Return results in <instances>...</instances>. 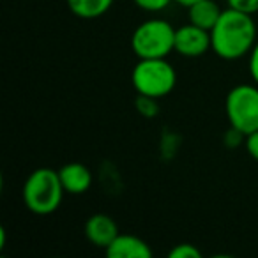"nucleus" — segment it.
Segmentation results:
<instances>
[{
	"label": "nucleus",
	"mask_w": 258,
	"mask_h": 258,
	"mask_svg": "<svg viewBox=\"0 0 258 258\" xmlns=\"http://www.w3.org/2000/svg\"><path fill=\"white\" fill-rule=\"evenodd\" d=\"M6 246V228H0V249H4Z\"/></svg>",
	"instance_id": "nucleus-18"
},
{
	"label": "nucleus",
	"mask_w": 258,
	"mask_h": 258,
	"mask_svg": "<svg viewBox=\"0 0 258 258\" xmlns=\"http://www.w3.org/2000/svg\"><path fill=\"white\" fill-rule=\"evenodd\" d=\"M108 258H151L152 249L144 239L131 233H118L106 247Z\"/></svg>",
	"instance_id": "nucleus-8"
},
{
	"label": "nucleus",
	"mask_w": 258,
	"mask_h": 258,
	"mask_svg": "<svg viewBox=\"0 0 258 258\" xmlns=\"http://www.w3.org/2000/svg\"><path fill=\"white\" fill-rule=\"evenodd\" d=\"M211 48V30L193 23L175 29V51L182 57H200Z\"/></svg>",
	"instance_id": "nucleus-6"
},
{
	"label": "nucleus",
	"mask_w": 258,
	"mask_h": 258,
	"mask_svg": "<svg viewBox=\"0 0 258 258\" xmlns=\"http://www.w3.org/2000/svg\"><path fill=\"white\" fill-rule=\"evenodd\" d=\"M133 2L137 4V8L144 9L147 13H159L168 8L175 0H133Z\"/></svg>",
	"instance_id": "nucleus-13"
},
{
	"label": "nucleus",
	"mask_w": 258,
	"mask_h": 258,
	"mask_svg": "<svg viewBox=\"0 0 258 258\" xmlns=\"http://www.w3.org/2000/svg\"><path fill=\"white\" fill-rule=\"evenodd\" d=\"M228 8H233L237 11L247 13V15H254L258 13V0H226Z\"/></svg>",
	"instance_id": "nucleus-14"
},
{
	"label": "nucleus",
	"mask_w": 258,
	"mask_h": 258,
	"mask_svg": "<svg viewBox=\"0 0 258 258\" xmlns=\"http://www.w3.org/2000/svg\"><path fill=\"white\" fill-rule=\"evenodd\" d=\"M221 13L223 11L219 9V6L216 4L214 0H200V2L187 8L189 23L202 27L205 30H212V27L218 23Z\"/></svg>",
	"instance_id": "nucleus-10"
},
{
	"label": "nucleus",
	"mask_w": 258,
	"mask_h": 258,
	"mask_svg": "<svg viewBox=\"0 0 258 258\" xmlns=\"http://www.w3.org/2000/svg\"><path fill=\"white\" fill-rule=\"evenodd\" d=\"M64 193L66 189L57 170L37 168L27 177L22 198L30 212L37 216H48L60 207Z\"/></svg>",
	"instance_id": "nucleus-2"
},
{
	"label": "nucleus",
	"mask_w": 258,
	"mask_h": 258,
	"mask_svg": "<svg viewBox=\"0 0 258 258\" xmlns=\"http://www.w3.org/2000/svg\"><path fill=\"white\" fill-rule=\"evenodd\" d=\"M83 232H85V237L90 244H94L96 247H103V249H106L113 242L115 237L120 233L115 219L108 214H101V212L92 214L87 219Z\"/></svg>",
	"instance_id": "nucleus-7"
},
{
	"label": "nucleus",
	"mask_w": 258,
	"mask_h": 258,
	"mask_svg": "<svg viewBox=\"0 0 258 258\" xmlns=\"http://www.w3.org/2000/svg\"><path fill=\"white\" fill-rule=\"evenodd\" d=\"M177 4L182 6V8H189V6L197 4V2H200V0H175Z\"/></svg>",
	"instance_id": "nucleus-17"
},
{
	"label": "nucleus",
	"mask_w": 258,
	"mask_h": 258,
	"mask_svg": "<svg viewBox=\"0 0 258 258\" xmlns=\"http://www.w3.org/2000/svg\"><path fill=\"white\" fill-rule=\"evenodd\" d=\"M168 258H202V251L195 244H177L168 251Z\"/></svg>",
	"instance_id": "nucleus-12"
},
{
	"label": "nucleus",
	"mask_w": 258,
	"mask_h": 258,
	"mask_svg": "<svg viewBox=\"0 0 258 258\" xmlns=\"http://www.w3.org/2000/svg\"><path fill=\"white\" fill-rule=\"evenodd\" d=\"M246 151L254 161H258V129L246 137Z\"/></svg>",
	"instance_id": "nucleus-16"
},
{
	"label": "nucleus",
	"mask_w": 258,
	"mask_h": 258,
	"mask_svg": "<svg viewBox=\"0 0 258 258\" xmlns=\"http://www.w3.org/2000/svg\"><path fill=\"white\" fill-rule=\"evenodd\" d=\"M66 193L82 195L92 186V172L83 163H68L58 170Z\"/></svg>",
	"instance_id": "nucleus-9"
},
{
	"label": "nucleus",
	"mask_w": 258,
	"mask_h": 258,
	"mask_svg": "<svg viewBox=\"0 0 258 258\" xmlns=\"http://www.w3.org/2000/svg\"><path fill=\"white\" fill-rule=\"evenodd\" d=\"M226 118L235 133L247 137L258 129V85L240 83L228 92L225 101Z\"/></svg>",
	"instance_id": "nucleus-5"
},
{
	"label": "nucleus",
	"mask_w": 258,
	"mask_h": 258,
	"mask_svg": "<svg viewBox=\"0 0 258 258\" xmlns=\"http://www.w3.org/2000/svg\"><path fill=\"white\" fill-rule=\"evenodd\" d=\"M131 46L138 58H166L175 51V29L165 20H147L135 29Z\"/></svg>",
	"instance_id": "nucleus-4"
},
{
	"label": "nucleus",
	"mask_w": 258,
	"mask_h": 258,
	"mask_svg": "<svg viewBox=\"0 0 258 258\" xmlns=\"http://www.w3.org/2000/svg\"><path fill=\"white\" fill-rule=\"evenodd\" d=\"M66 2L69 11L82 20L99 18L113 4V0H66Z\"/></svg>",
	"instance_id": "nucleus-11"
},
{
	"label": "nucleus",
	"mask_w": 258,
	"mask_h": 258,
	"mask_svg": "<svg viewBox=\"0 0 258 258\" xmlns=\"http://www.w3.org/2000/svg\"><path fill=\"white\" fill-rule=\"evenodd\" d=\"M247 69H249V75L253 78V82L258 85V41L254 43L253 50L249 51V62H247Z\"/></svg>",
	"instance_id": "nucleus-15"
},
{
	"label": "nucleus",
	"mask_w": 258,
	"mask_h": 258,
	"mask_svg": "<svg viewBox=\"0 0 258 258\" xmlns=\"http://www.w3.org/2000/svg\"><path fill=\"white\" fill-rule=\"evenodd\" d=\"M212 51L225 60H237L247 55L256 43V25L253 15L228 8L221 13L211 30Z\"/></svg>",
	"instance_id": "nucleus-1"
},
{
	"label": "nucleus",
	"mask_w": 258,
	"mask_h": 258,
	"mask_svg": "<svg viewBox=\"0 0 258 258\" xmlns=\"http://www.w3.org/2000/svg\"><path fill=\"white\" fill-rule=\"evenodd\" d=\"M131 82L138 96L159 99L175 89V68L166 58H140L131 73Z\"/></svg>",
	"instance_id": "nucleus-3"
}]
</instances>
